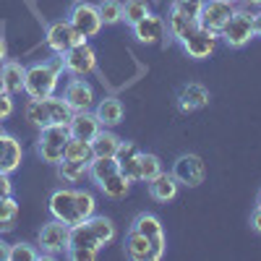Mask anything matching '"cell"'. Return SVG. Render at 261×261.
Wrapping results in <instances>:
<instances>
[{"mask_svg": "<svg viewBox=\"0 0 261 261\" xmlns=\"http://www.w3.org/2000/svg\"><path fill=\"white\" fill-rule=\"evenodd\" d=\"M68 130H71V136L73 139H84V141H92L102 125L94 115V110H73L71 120H68Z\"/></svg>", "mask_w": 261, "mask_h": 261, "instance_id": "obj_18", "label": "cell"}, {"mask_svg": "<svg viewBox=\"0 0 261 261\" xmlns=\"http://www.w3.org/2000/svg\"><path fill=\"white\" fill-rule=\"evenodd\" d=\"M130 32H134L136 42H141V45H160L167 34V27H165L162 16L146 13L141 21H136V24L130 27Z\"/></svg>", "mask_w": 261, "mask_h": 261, "instance_id": "obj_17", "label": "cell"}, {"mask_svg": "<svg viewBox=\"0 0 261 261\" xmlns=\"http://www.w3.org/2000/svg\"><path fill=\"white\" fill-rule=\"evenodd\" d=\"M45 42H47V47H50L55 55H65L71 47H76V45H81V42H86V37H81V34L71 27L68 18H60V21H53V24L47 27Z\"/></svg>", "mask_w": 261, "mask_h": 261, "instance_id": "obj_9", "label": "cell"}, {"mask_svg": "<svg viewBox=\"0 0 261 261\" xmlns=\"http://www.w3.org/2000/svg\"><path fill=\"white\" fill-rule=\"evenodd\" d=\"M21 162H24V146H21V141L13 134H8V130H0V172L13 175L21 167Z\"/></svg>", "mask_w": 261, "mask_h": 261, "instance_id": "obj_14", "label": "cell"}, {"mask_svg": "<svg viewBox=\"0 0 261 261\" xmlns=\"http://www.w3.org/2000/svg\"><path fill=\"white\" fill-rule=\"evenodd\" d=\"M63 160H76V162H92L94 160V151H92V141H84V139H68L65 144V157Z\"/></svg>", "mask_w": 261, "mask_h": 261, "instance_id": "obj_30", "label": "cell"}, {"mask_svg": "<svg viewBox=\"0 0 261 261\" xmlns=\"http://www.w3.org/2000/svg\"><path fill=\"white\" fill-rule=\"evenodd\" d=\"M201 24H199V18H193V16H188V13H183L180 8H175V6H170V13H167V37L172 39V42H178V45H183V42L199 29Z\"/></svg>", "mask_w": 261, "mask_h": 261, "instance_id": "obj_16", "label": "cell"}, {"mask_svg": "<svg viewBox=\"0 0 261 261\" xmlns=\"http://www.w3.org/2000/svg\"><path fill=\"white\" fill-rule=\"evenodd\" d=\"M115 160H118V170L125 175V180L139 183V146L134 141H120Z\"/></svg>", "mask_w": 261, "mask_h": 261, "instance_id": "obj_21", "label": "cell"}, {"mask_svg": "<svg viewBox=\"0 0 261 261\" xmlns=\"http://www.w3.org/2000/svg\"><path fill=\"white\" fill-rule=\"evenodd\" d=\"M94 115H97V120H99L102 128H115V125L123 123L125 110H123V102L118 97H105V99L97 102Z\"/></svg>", "mask_w": 261, "mask_h": 261, "instance_id": "obj_23", "label": "cell"}, {"mask_svg": "<svg viewBox=\"0 0 261 261\" xmlns=\"http://www.w3.org/2000/svg\"><path fill=\"white\" fill-rule=\"evenodd\" d=\"M151 253H154V248H151V241L146 235H141L136 230L125 232V256L128 258H134V261H151Z\"/></svg>", "mask_w": 261, "mask_h": 261, "instance_id": "obj_24", "label": "cell"}, {"mask_svg": "<svg viewBox=\"0 0 261 261\" xmlns=\"http://www.w3.org/2000/svg\"><path fill=\"white\" fill-rule=\"evenodd\" d=\"M68 232H71V227L65 225V222H60V220H53L47 222V225H42V230L37 232V248L42 251V256H47V258H53V256H65V248H68Z\"/></svg>", "mask_w": 261, "mask_h": 261, "instance_id": "obj_5", "label": "cell"}, {"mask_svg": "<svg viewBox=\"0 0 261 261\" xmlns=\"http://www.w3.org/2000/svg\"><path fill=\"white\" fill-rule=\"evenodd\" d=\"M47 65H50V68H53L55 73H60V76L65 73V63H63V55H55V53H53V58H47Z\"/></svg>", "mask_w": 261, "mask_h": 261, "instance_id": "obj_41", "label": "cell"}, {"mask_svg": "<svg viewBox=\"0 0 261 261\" xmlns=\"http://www.w3.org/2000/svg\"><path fill=\"white\" fill-rule=\"evenodd\" d=\"M76 212H79V217H81V222L89 220L92 214H97V199H94L92 191L76 188Z\"/></svg>", "mask_w": 261, "mask_h": 261, "instance_id": "obj_34", "label": "cell"}, {"mask_svg": "<svg viewBox=\"0 0 261 261\" xmlns=\"http://www.w3.org/2000/svg\"><path fill=\"white\" fill-rule=\"evenodd\" d=\"M170 172H172V178L178 180V186H186V188L201 186L204 178H206V167H204V160L199 154H180L172 162Z\"/></svg>", "mask_w": 261, "mask_h": 261, "instance_id": "obj_10", "label": "cell"}, {"mask_svg": "<svg viewBox=\"0 0 261 261\" xmlns=\"http://www.w3.org/2000/svg\"><path fill=\"white\" fill-rule=\"evenodd\" d=\"M8 60V45H6V37L0 34V63Z\"/></svg>", "mask_w": 261, "mask_h": 261, "instance_id": "obj_44", "label": "cell"}, {"mask_svg": "<svg viewBox=\"0 0 261 261\" xmlns=\"http://www.w3.org/2000/svg\"><path fill=\"white\" fill-rule=\"evenodd\" d=\"M146 13H151L149 6H146V0H125L123 3V21L128 27H134L136 21H141Z\"/></svg>", "mask_w": 261, "mask_h": 261, "instance_id": "obj_37", "label": "cell"}, {"mask_svg": "<svg viewBox=\"0 0 261 261\" xmlns=\"http://www.w3.org/2000/svg\"><path fill=\"white\" fill-rule=\"evenodd\" d=\"M24 76H27V65H21L18 60H3L0 63V84L3 92L8 94H21L24 92Z\"/></svg>", "mask_w": 261, "mask_h": 261, "instance_id": "obj_20", "label": "cell"}, {"mask_svg": "<svg viewBox=\"0 0 261 261\" xmlns=\"http://www.w3.org/2000/svg\"><path fill=\"white\" fill-rule=\"evenodd\" d=\"M24 118L37 125V128H45L50 125V113H47V102L45 99H29L24 107Z\"/></svg>", "mask_w": 261, "mask_h": 261, "instance_id": "obj_31", "label": "cell"}, {"mask_svg": "<svg viewBox=\"0 0 261 261\" xmlns=\"http://www.w3.org/2000/svg\"><path fill=\"white\" fill-rule=\"evenodd\" d=\"M65 256L73 258V261H94L99 256V251H92V248H71V251H65Z\"/></svg>", "mask_w": 261, "mask_h": 261, "instance_id": "obj_39", "label": "cell"}, {"mask_svg": "<svg viewBox=\"0 0 261 261\" xmlns=\"http://www.w3.org/2000/svg\"><path fill=\"white\" fill-rule=\"evenodd\" d=\"M115 172H120L115 157H94V160L89 162V178H92L94 183H102L105 178L115 175Z\"/></svg>", "mask_w": 261, "mask_h": 261, "instance_id": "obj_28", "label": "cell"}, {"mask_svg": "<svg viewBox=\"0 0 261 261\" xmlns=\"http://www.w3.org/2000/svg\"><path fill=\"white\" fill-rule=\"evenodd\" d=\"M47 102V113H50V123H60V125H68V120H71V115H73V110H71V105L65 102L63 97H47L45 99Z\"/></svg>", "mask_w": 261, "mask_h": 261, "instance_id": "obj_32", "label": "cell"}, {"mask_svg": "<svg viewBox=\"0 0 261 261\" xmlns=\"http://www.w3.org/2000/svg\"><path fill=\"white\" fill-rule=\"evenodd\" d=\"M149 196H151V199H154V201H160V204H167V201H172V199H175V196H178V180L175 178H172V172H160V175H154V178H151L149 183Z\"/></svg>", "mask_w": 261, "mask_h": 261, "instance_id": "obj_22", "label": "cell"}, {"mask_svg": "<svg viewBox=\"0 0 261 261\" xmlns=\"http://www.w3.org/2000/svg\"><path fill=\"white\" fill-rule=\"evenodd\" d=\"M120 136L113 134V128H102L99 134L92 139V151L94 157H115L118 149H120Z\"/></svg>", "mask_w": 261, "mask_h": 261, "instance_id": "obj_25", "label": "cell"}, {"mask_svg": "<svg viewBox=\"0 0 261 261\" xmlns=\"http://www.w3.org/2000/svg\"><path fill=\"white\" fill-rule=\"evenodd\" d=\"M71 139V130L68 125H60V123H50L45 128H39V136H37V157L47 165H58L65 157V144Z\"/></svg>", "mask_w": 261, "mask_h": 261, "instance_id": "obj_2", "label": "cell"}, {"mask_svg": "<svg viewBox=\"0 0 261 261\" xmlns=\"http://www.w3.org/2000/svg\"><path fill=\"white\" fill-rule=\"evenodd\" d=\"M227 3H232V6H235V3H241V0H227Z\"/></svg>", "mask_w": 261, "mask_h": 261, "instance_id": "obj_48", "label": "cell"}, {"mask_svg": "<svg viewBox=\"0 0 261 261\" xmlns=\"http://www.w3.org/2000/svg\"><path fill=\"white\" fill-rule=\"evenodd\" d=\"M6 196H13V183H11V175L0 172V199H6Z\"/></svg>", "mask_w": 261, "mask_h": 261, "instance_id": "obj_40", "label": "cell"}, {"mask_svg": "<svg viewBox=\"0 0 261 261\" xmlns=\"http://www.w3.org/2000/svg\"><path fill=\"white\" fill-rule=\"evenodd\" d=\"M65 18H68L71 27H73L81 37H86V39H89V37H97L99 29L105 27V24H102V16H99V11H97V6H94V3H84V0H76Z\"/></svg>", "mask_w": 261, "mask_h": 261, "instance_id": "obj_7", "label": "cell"}, {"mask_svg": "<svg viewBox=\"0 0 261 261\" xmlns=\"http://www.w3.org/2000/svg\"><path fill=\"white\" fill-rule=\"evenodd\" d=\"M47 209H50V214L55 217V220L65 222L68 227H73V225L81 222V217L76 212V188H71V186L55 188L50 193V199H47Z\"/></svg>", "mask_w": 261, "mask_h": 261, "instance_id": "obj_8", "label": "cell"}, {"mask_svg": "<svg viewBox=\"0 0 261 261\" xmlns=\"http://www.w3.org/2000/svg\"><path fill=\"white\" fill-rule=\"evenodd\" d=\"M16 217H18V204H16L13 196H6V199H0V232L13 230Z\"/></svg>", "mask_w": 261, "mask_h": 261, "instance_id": "obj_36", "label": "cell"}, {"mask_svg": "<svg viewBox=\"0 0 261 261\" xmlns=\"http://www.w3.org/2000/svg\"><path fill=\"white\" fill-rule=\"evenodd\" d=\"M178 102V110L180 113H193V110H201V107L209 105V89L201 84H186L183 89L175 97Z\"/></svg>", "mask_w": 261, "mask_h": 261, "instance_id": "obj_19", "label": "cell"}, {"mask_svg": "<svg viewBox=\"0 0 261 261\" xmlns=\"http://www.w3.org/2000/svg\"><path fill=\"white\" fill-rule=\"evenodd\" d=\"M256 37V24H253V11L251 8H235L232 16L227 18V24L220 32V39L227 47L241 50Z\"/></svg>", "mask_w": 261, "mask_h": 261, "instance_id": "obj_4", "label": "cell"}, {"mask_svg": "<svg viewBox=\"0 0 261 261\" xmlns=\"http://www.w3.org/2000/svg\"><path fill=\"white\" fill-rule=\"evenodd\" d=\"M235 6L227 3V0H204L201 6V16H199V24L214 34H220L222 27L227 24V18L232 16Z\"/></svg>", "mask_w": 261, "mask_h": 261, "instance_id": "obj_13", "label": "cell"}, {"mask_svg": "<svg viewBox=\"0 0 261 261\" xmlns=\"http://www.w3.org/2000/svg\"><path fill=\"white\" fill-rule=\"evenodd\" d=\"M11 115H13V94L0 92V123L8 120Z\"/></svg>", "mask_w": 261, "mask_h": 261, "instance_id": "obj_38", "label": "cell"}, {"mask_svg": "<svg viewBox=\"0 0 261 261\" xmlns=\"http://www.w3.org/2000/svg\"><path fill=\"white\" fill-rule=\"evenodd\" d=\"M115 225L110 217H105V214H92L89 220H84L79 225L71 227L68 232V248L65 251H71V248H92V251H102L107 243H113L115 241Z\"/></svg>", "mask_w": 261, "mask_h": 261, "instance_id": "obj_1", "label": "cell"}, {"mask_svg": "<svg viewBox=\"0 0 261 261\" xmlns=\"http://www.w3.org/2000/svg\"><path fill=\"white\" fill-rule=\"evenodd\" d=\"M128 230H136V232L146 235L149 241H151V248H154V253H151V261H160V258L165 256L167 238H165V227H162V222H160L157 214H149V212L136 214Z\"/></svg>", "mask_w": 261, "mask_h": 261, "instance_id": "obj_6", "label": "cell"}, {"mask_svg": "<svg viewBox=\"0 0 261 261\" xmlns=\"http://www.w3.org/2000/svg\"><path fill=\"white\" fill-rule=\"evenodd\" d=\"M253 24H256V37H261V8L253 13Z\"/></svg>", "mask_w": 261, "mask_h": 261, "instance_id": "obj_45", "label": "cell"}, {"mask_svg": "<svg viewBox=\"0 0 261 261\" xmlns=\"http://www.w3.org/2000/svg\"><path fill=\"white\" fill-rule=\"evenodd\" d=\"M0 92H3V84H0Z\"/></svg>", "mask_w": 261, "mask_h": 261, "instance_id": "obj_49", "label": "cell"}, {"mask_svg": "<svg viewBox=\"0 0 261 261\" xmlns=\"http://www.w3.org/2000/svg\"><path fill=\"white\" fill-rule=\"evenodd\" d=\"M63 99L71 105V110H92L94 105V86L84 76H73L63 86Z\"/></svg>", "mask_w": 261, "mask_h": 261, "instance_id": "obj_12", "label": "cell"}, {"mask_svg": "<svg viewBox=\"0 0 261 261\" xmlns=\"http://www.w3.org/2000/svg\"><path fill=\"white\" fill-rule=\"evenodd\" d=\"M58 167V178L65 186H76L84 178H89V162H76V160H63L55 165Z\"/></svg>", "mask_w": 261, "mask_h": 261, "instance_id": "obj_26", "label": "cell"}, {"mask_svg": "<svg viewBox=\"0 0 261 261\" xmlns=\"http://www.w3.org/2000/svg\"><path fill=\"white\" fill-rule=\"evenodd\" d=\"M8 251H11V243H6L0 238V261H8Z\"/></svg>", "mask_w": 261, "mask_h": 261, "instance_id": "obj_43", "label": "cell"}, {"mask_svg": "<svg viewBox=\"0 0 261 261\" xmlns=\"http://www.w3.org/2000/svg\"><path fill=\"white\" fill-rule=\"evenodd\" d=\"M241 3H246V8H261V0H241Z\"/></svg>", "mask_w": 261, "mask_h": 261, "instance_id": "obj_46", "label": "cell"}, {"mask_svg": "<svg viewBox=\"0 0 261 261\" xmlns=\"http://www.w3.org/2000/svg\"><path fill=\"white\" fill-rule=\"evenodd\" d=\"M97 188L107 196V199H115V201H118V199H125L130 183L125 180L123 172H115V175H110V178H105L102 183H97Z\"/></svg>", "mask_w": 261, "mask_h": 261, "instance_id": "obj_27", "label": "cell"}, {"mask_svg": "<svg viewBox=\"0 0 261 261\" xmlns=\"http://www.w3.org/2000/svg\"><path fill=\"white\" fill-rule=\"evenodd\" d=\"M63 63H65V73L71 76H89L94 68H97V53L89 42H81V45L71 47L68 53L63 55Z\"/></svg>", "mask_w": 261, "mask_h": 261, "instance_id": "obj_11", "label": "cell"}, {"mask_svg": "<svg viewBox=\"0 0 261 261\" xmlns=\"http://www.w3.org/2000/svg\"><path fill=\"white\" fill-rule=\"evenodd\" d=\"M162 172V160L151 151H139V183H149Z\"/></svg>", "mask_w": 261, "mask_h": 261, "instance_id": "obj_29", "label": "cell"}, {"mask_svg": "<svg viewBox=\"0 0 261 261\" xmlns=\"http://www.w3.org/2000/svg\"><path fill=\"white\" fill-rule=\"evenodd\" d=\"M60 73H55L47 60H42V63H32L27 65V76H24V94L29 99H47L58 92V86H60Z\"/></svg>", "mask_w": 261, "mask_h": 261, "instance_id": "obj_3", "label": "cell"}, {"mask_svg": "<svg viewBox=\"0 0 261 261\" xmlns=\"http://www.w3.org/2000/svg\"><path fill=\"white\" fill-rule=\"evenodd\" d=\"M42 258V251L32 243H11V251H8V261H39Z\"/></svg>", "mask_w": 261, "mask_h": 261, "instance_id": "obj_35", "label": "cell"}, {"mask_svg": "<svg viewBox=\"0 0 261 261\" xmlns=\"http://www.w3.org/2000/svg\"><path fill=\"white\" fill-rule=\"evenodd\" d=\"M251 230L261 235V206H256V209L251 212Z\"/></svg>", "mask_w": 261, "mask_h": 261, "instance_id": "obj_42", "label": "cell"}, {"mask_svg": "<svg viewBox=\"0 0 261 261\" xmlns=\"http://www.w3.org/2000/svg\"><path fill=\"white\" fill-rule=\"evenodd\" d=\"M256 206H261V188H258V193H256Z\"/></svg>", "mask_w": 261, "mask_h": 261, "instance_id": "obj_47", "label": "cell"}, {"mask_svg": "<svg viewBox=\"0 0 261 261\" xmlns=\"http://www.w3.org/2000/svg\"><path fill=\"white\" fill-rule=\"evenodd\" d=\"M217 39H220V34H214V32L199 27V29H196V32L183 42L180 47H183V53H186L188 58H193V60H206V58L217 50Z\"/></svg>", "mask_w": 261, "mask_h": 261, "instance_id": "obj_15", "label": "cell"}, {"mask_svg": "<svg viewBox=\"0 0 261 261\" xmlns=\"http://www.w3.org/2000/svg\"><path fill=\"white\" fill-rule=\"evenodd\" d=\"M97 11L102 16V24L105 27H115V24H120V21H123V3H120V0H99Z\"/></svg>", "mask_w": 261, "mask_h": 261, "instance_id": "obj_33", "label": "cell"}]
</instances>
